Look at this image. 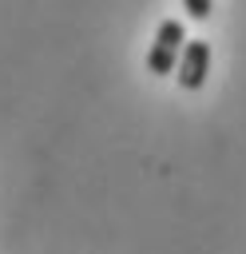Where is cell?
Returning <instances> with one entry per match:
<instances>
[{
  "instance_id": "2",
  "label": "cell",
  "mask_w": 246,
  "mask_h": 254,
  "mask_svg": "<svg viewBox=\"0 0 246 254\" xmlns=\"http://www.w3.org/2000/svg\"><path fill=\"white\" fill-rule=\"evenodd\" d=\"M206 71H210V44L206 40H186L179 60H175V79L183 91H198L206 83Z\"/></svg>"
},
{
  "instance_id": "3",
  "label": "cell",
  "mask_w": 246,
  "mask_h": 254,
  "mask_svg": "<svg viewBox=\"0 0 246 254\" xmlns=\"http://www.w3.org/2000/svg\"><path fill=\"white\" fill-rule=\"evenodd\" d=\"M183 8H186L190 20H206L214 12V0H183Z\"/></svg>"
},
{
  "instance_id": "1",
  "label": "cell",
  "mask_w": 246,
  "mask_h": 254,
  "mask_svg": "<svg viewBox=\"0 0 246 254\" xmlns=\"http://www.w3.org/2000/svg\"><path fill=\"white\" fill-rule=\"evenodd\" d=\"M183 44H186V28H183V20H175V16H171V20H163V24H159V32H155L151 56H147L151 75H167V71H175V60H179Z\"/></svg>"
}]
</instances>
